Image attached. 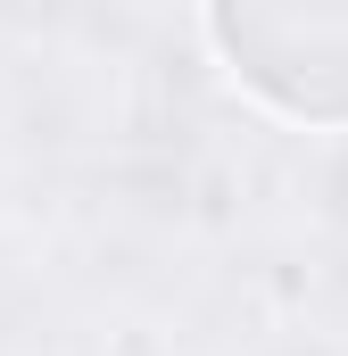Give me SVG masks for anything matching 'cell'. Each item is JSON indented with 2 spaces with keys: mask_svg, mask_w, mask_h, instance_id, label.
Returning a JSON list of instances; mask_svg holds the SVG:
<instances>
[{
  "mask_svg": "<svg viewBox=\"0 0 348 356\" xmlns=\"http://www.w3.org/2000/svg\"><path fill=\"white\" fill-rule=\"evenodd\" d=\"M232 75L282 116L348 124V0H241L207 17Z\"/></svg>",
  "mask_w": 348,
  "mask_h": 356,
  "instance_id": "cell-1",
  "label": "cell"
}]
</instances>
